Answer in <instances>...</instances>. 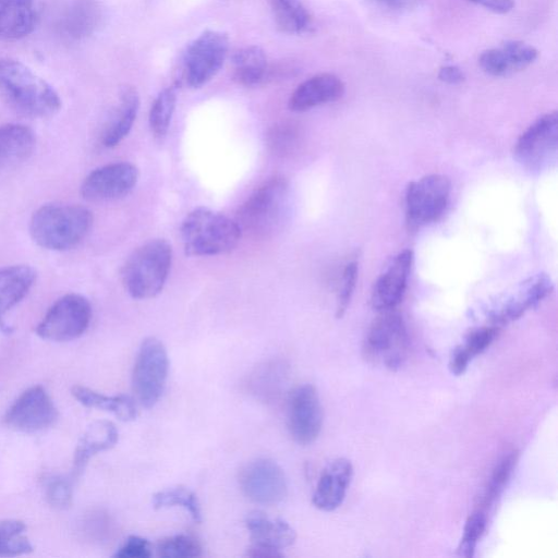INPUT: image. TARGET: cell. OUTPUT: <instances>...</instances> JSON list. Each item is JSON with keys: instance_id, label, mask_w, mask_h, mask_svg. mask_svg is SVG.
I'll list each match as a JSON object with an SVG mask.
<instances>
[{"instance_id": "cell-1", "label": "cell", "mask_w": 558, "mask_h": 558, "mask_svg": "<svg viewBox=\"0 0 558 558\" xmlns=\"http://www.w3.org/2000/svg\"><path fill=\"white\" fill-rule=\"evenodd\" d=\"M0 100L19 114L44 119L61 108L58 93L20 61L0 59Z\"/></svg>"}, {"instance_id": "cell-2", "label": "cell", "mask_w": 558, "mask_h": 558, "mask_svg": "<svg viewBox=\"0 0 558 558\" xmlns=\"http://www.w3.org/2000/svg\"><path fill=\"white\" fill-rule=\"evenodd\" d=\"M93 213L75 204H45L29 220L33 241L49 251H68L78 245L89 233Z\"/></svg>"}, {"instance_id": "cell-3", "label": "cell", "mask_w": 558, "mask_h": 558, "mask_svg": "<svg viewBox=\"0 0 558 558\" xmlns=\"http://www.w3.org/2000/svg\"><path fill=\"white\" fill-rule=\"evenodd\" d=\"M289 213V182L272 175L258 185L239 207L235 221L242 232L269 238L281 230Z\"/></svg>"}, {"instance_id": "cell-4", "label": "cell", "mask_w": 558, "mask_h": 558, "mask_svg": "<svg viewBox=\"0 0 558 558\" xmlns=\"http://www.w3.org/2000/svg\"><path fill=\"white\" fill-rule=\"evenodd\" d=\"M184 252L189 256H213L233 251L242 231L235 220L199 207L189 213L180 228Z\"/></svg>"}, {"instance_id": "cell-5", "label": "cell", "mask_w": 558, "mask_h": 558, "mask_svg": "<svg viewBox=\"0 0 558 558\" xmlns=\"http://www.w3.org/2000/svg\"><path fill=\"white\" fill-rule=\"evenodd\" d=\"M172 247L163 239L149 240L136 247L124 262L121 281L134 299L146 300L159 294L168 279Z\"/></svg>"}, {"instance_id": "cell-6", "label": "cell", "mask_w": 558, "mask_h": 558, "mask_svg": "<svg viewBox=\"0 0 558 558\" xmlns=\"http://www.w3.org/2000/svg\"><path fill=\"white\" fill-rule=\"evenodd\" d=\"M409 336L402 316L383 311L371 324L364 340V355L389 369L399 368L407 359Z\"/></svg>"}, {"instance_id": "cell-7", "label": "cell", "mask_w": 558, "mask_h": 558, "mask_svg": "<svg viewBox=\"0 0 558 558\" xmlns=\"http://www.w3.org/2000/svg\"><path fill=\"white\" fill-rule=\"evenodd\" d=\"M169 372L165 344L156 337L145 338L138 349L133 372L132 388L137 402L153 408L161 397Z\"/></svg>"}, {"instance_id": "cell-8", "label": "cell", "mask_w": 558, "mask_h": 558, "mask_svg": "<svg viewBox=\"0 0 558 558\" xmlns=\"http://www.w3.org/2000/svg\"><path fill=\"white\" fill-rule=\"evenodd\" d=\"M90 319L89 301L81 294L68 293L48 308L35 331L45 340L71 341L86 331Z\"/></svg>"}, {"instance_id": "cell-9", "label": "cell", "mask_w": 558, "mask_h": 558, "mask_svg": "<svg viewBox=\"0 0 558 558\" xmlns=\"http://www.w3.org/2000/svg\"><path fill=\"white\" fill-rule=\"evenodd\" d=\"M229 49L227 34L206 31L186 48L183 57V80L191 88L207 84L222 68Z\"/></svg>"}, {"instance_id": "cell-10", "label": "cell", "mask_w": 558, "mask_h": 558, "mask_svg": "<svg viewBox=\"0 0 558 558\" xmlns=\"http://www.w3.org/2000/svg\"><path fill=\"white\" fill-rule=\"evenodd\" d=\"M450 181L442 174H428L411 182L405 191V215L410 228L438 220L450 195Z\"/></svg>"}, {"instance_id": "cell-11", "label": "cell", "mask_w": 558, "mask_h": 558, "mask_svg": "<svg viewBox=\"0 0 558 558\" xmlns=\"http://www.w3.org/2000/svg\"><path fill=\"white\" fill-rule=\"evenodd\" d=\"M558 146V114L548 112L535 120L518 138L513 157L525 169L541 171L555 158Z\"/></svg>"}, {"instance_id": "cell-12", "label": "cell", "mask_w": 558, "mask_h": 558, "mask_svg": "<svg viewBox=\"0 0 558 558\" xmlns=\"http://www.w3.org/2000/svg\"><path fill=\"white\" fill-rule=\"evenodd\" d=\"M239 483L244 495L259 505H277L288 494L283 470L268 458H257L246 463L240 471Z\"/></svg>"}, {"instance_id": "cell-13", "label": "cell", "mask_w": 558, "mask_h": 558, "mask_svg": "<svg viewBox=\"0 0 558 558\" xmlns=\"http://www.w3.org/2000/svg\"><path fill=\"white\" fill-rule=\"evenodd\" d=\"M287 426L292 439L302 446L314 442L323 427V408L311 384L295 387L287 401Z\"/></svg>"}, {"instance_id": "cell-14", "label": "cell", "mask_w": 558, "mask_h": 558, "mask_svg": "<svg viewBox=\"0 0 558 558\" xmlns=\"http://www.w3.org/2000/svg\"><path fill=\"white\" fill-rule=\"evenodd\" d=\"M58 410L41 386L25 390L8 409L5 425L22 433H36L54 424Z\"/></svg>"}, {"instance_id": "cell-15", "label": "cell", "mask_w": 558, "mask_h": 558, "mask_svg": "<svg viewBox=\"0 0 558 558\" xmlns=\"http://www.w3.org/2000/svg\"><path fill=\"white\" fill-rule=\"evenodd\" d=\"M138 180L137 168L126 161L94 169L81 184V195L89 202H108L128 195Z\"/></svg>"}, {"instance_id": "cell-16", "label": "cell", "mask_w": 558, "mask_h": 558, "mask_svg": "<svg viewBox=\"0 0 558 558\" xmlns=\"http://www.w3.org/2000/svg\"><path fill=\"white\" fill-rule=\"evenodd\" d=\"M413 253L403 250L398 253L375 281L371 304L378 312L393 310L400 303L411 270Z\"/></svg>"}, {"instance_id": "cell-17", "label": "cell", "mask_w": 558, "mask_h": 558, "mask_svg": "<svg viewBox=\"0 0 558 558\" xmlns=\"http://www.w3.org/2000/svg\"><path fill=\"white\" fill-rule=\"evenodd\" d=\"M515 288L514 292L490 313V320L495 326L518 319L544 300L551 292L554 284L547 274L539 272L529 277Z\"/></svg>"}, {"instance_id": "cell-18", "label": "cell", "mask_w": 558, "mask_h": 558, "mask_svg": "<svg viewBox=\"0 0 558 558\" xmlns=\"http://www.w3.org/2000/svg\"><path fill=\"white\" fill-rule=\"evenodd\" d=\"M353 476V466L345 458L329 462L320 473L312 502L322 511H333L344 500L347 489Z\"/></svg>"}, {"instance_id": "cell-19", "label": "cell", "mask_w": 558, "mask_h": 558, "mask_svg": "<svg viewBox=\"0 0 558 558\" xmlns=\"http://www.w3.org/2000/svg\"><path fill=\"white\" fill-rule=\"evenodd\" d=\"M537 58V50L523 41L509 40L499 48L484 51L480 59L482 70L492 76H506L522 71Z\"/></svg>"}, {"instance_id": "cell-20", "label": "cell", "mask_w": 558, "mask_h": 558, "mask_svg": "<svg viewBox=\"0 0 558 558\" xmlns=\"http://www.w3.org/2000/svg\"><path fill=\"white\" fill-rule=\"evenodd\" d=\"M344 93L343 82L331 73H320L301 83L291 94L288 107L304 112L317 106L333 102Z\"/></svg>"}, {"instance_id": "cell-21", "label": "cell", "mask_w": 558, "mask_h": 558, "mask_svg": "<svg viewBox=\"0 0 558 558\" xmlns=\"http://www.w3.org/2000/svg\"><path fill=\"white\" fill-rule=\"evenodd\" d=\"M36 280V270L27 265L0 267V332L11 333L4 315L29 292Z\"/></svg>"}, {"instance_id": "cell-22", "label": "cell", "mask_w": 558, "mask_h": 558, "mask_svg": "<svg viewBox=\"0 0 558 558\" xmlns=\"http://www.w3.org/2000/svg\"><path fill=\"white\" fill-rule=\"evenodd\" d=\"M138 108L137 90L132 86L123 87L101 130L100 140L105 147H114L124 140L134 124Z\"/></svg>"}, {"instance_id": "cell-23", "label": "cell", "mask_w": 558, "mask_h": 558, "mask_svg": "<svg viewBox=\"0 0 558 558\" xmlns=\"http://www.w3.org/2000/svg\"><path fill=\"white\" fill-rule=\"evenodd\" d=\"M101 20V8L97 0H72L61 14L58 29L71 41L92 35Z\"/></svg>"}, {"instance_id": "cell-24", "label": "cell", "mask_w": 558, "mask_h": 558, "mask_svg": "<svg viewBox=\"0 0 558 558\" xmlns=\"http://www.w3.org/2000/svg\"><path fill=\"white\" fill-rule=\"evenodd\" d=\"M118 439L119 433L112 422L99 420L89 424L80 437L74 451L73 477L80 476L95 454L114 447Z\"/></svg>"}, {"instance_id": "cell-25", "label": "cell", "mask_w": 558, "mask_h": 558, "mask_svg": "<svg viewBox=\"0 0 558 558\" xmlns=\"http://www.w3.org/2000/svg\"><path fill=\"white\" fill-rule=\"evenodd\" d=\"M245 525L253 544L282 550L296 538L294 529L283 519H271L262 511L247 514Z\"/></svg>"}, {"instance_id": "cell-26", "label": "cell", "mask_w": 558, "mask_h": 558, "mask_svg": "<svg viewBox=\"0 0 558 558\" xmlns=\"http://www.w3.org/2000/svg\"><path fill=\"white\" fill-rule=\"evenodd\" d=\"M37 19L34 0H0V39L17 40L28 36Z\"/></svg>"}, {"instance_id": "cell-27", "label": "cell", "mask_w": 558, "mask_h": 558, "mask_svg": "<svg viewBox=\"0 0 558 558\" xmlns=\"http://www.w3.org/2000/svg\"><path fill=\"white\" fill-rule=\"evenodd\" d=\"M35 146V133L27 125L17 123L0 125V170L26 160L33 154Z\"/></svg>"}, {"instance_id": "cell-28", "label": "cell", "mask_w": 558, "mask_h": 558, "mask_svg": "<svg viewBox=\"0 0 558 558\" xmlns=\"http://www.w3.org/2000/svg\"><path fill=\"white\" fill-rule=\"evenodd\" d=\"M71 393L84 407L110 412L120 421L130 422L137 417L135 400L128 395L107 396L80 385L72 387Z\"/></svg>"}, {"instance_id": "cell-29", "label": "cell", "mask_w": 558, "mask_h": 558, "mask_svg": "<svg viewBox=\"0 0 558 558\" xmlns=\"http://www.w3.org/2000/svg\"><path fill=\"white\" fill-rule=\"evenodd\" d=\"M267 58L258 46L242 48L232 57V77L244 87H255L267 76Z\"/></svg>"}, {"instance_id": "cell-30", "label": "cell", "mask_w": 558, "mask_h": 558, "mask_svg": "<svg viewBox=\"0 0 558 558\" xmlns=\"http://www.w3.org/2000/svg\"><path fill=\"white\" fill-rule=\"evenodd\" d=\"M271 5L281 31L301 34L310 29L312 19L300 0H271Z\"/></svg>"}, {"instance_id": "cell-31", "label": "cell", "mask_w": 558, "mask_h": 558, "mask_svg": "<svg viewBox=\"0 0 558 558\" xmlns=\"http://www.w3.org/2000/svg\"><path fill=\"white\" fill-rule=\"evenodd\" d=\"M25 531L26 525L21 520H0V557H14L33 551Z\"/></svg>"}, {"instance_id": "cell-32", "label": "cell", "mask_w": 558, "mask_h": 558, "mask_svg": "<svg viewBox=\"0 0 558 558\" xmlns=\"http://www.w3.org/2000/svg\"><path fill=\"white\" fill-rule=\"evenodd\" d=\"M151 502L155 509L182 507L195 522H202V510L197 496L186 487L175 486L159 490L154 494Z\"/></svg>"}, {"instance_id": "cell-33", "label": "cell", "mask_w": 558, "mask_h": 558, "mask_svg": "<svg viewBox=\"0 0 558 558\" xmlns=\"http://www.w3.org/2000/svg\"><path fill=\"white\" fill-rule=\"evenodd\" d=\"M177 102L173 87L162 89L155 98L149 111V128L157 140H162L169 130Z\"/></svg>"}, {"instance_id": "cell-34", "label": "cell", "mask_w": 558, "mask_h": 558, "mask_svg": "<svg viewBox=\"0 0 558 558\" xmlns=\"http://www.w3.org/2000/svg\"><path fill=\"white\" fill-rule=\"evenodd\" d=\"M300 130L292 122H279L272 125L266 135L269 150L278 157L290 156L299 146Z\"/></svg>"}, {"instance_id": "cell-35", "label": "cell", "mask_w": 558, "mask_h": 558, "mask_svg": "<svg viewBox=\"0 0 558 558\" xmlns=\"http://www.w3.org/2000/svg\"><path fill=\"white\" fill-rule=\"evenodd\" d=\"M156 553L163 558H192L202 555V546L191 535L177 534L160 539L156 545Z\"/></svg>"}, {"instance_id": "cell-36", "label": "cell", "mask_w": 558, "mask_h": 558, "mask_svg": "<svg viewBox=\"0 0 558 558\" xmlns=\"http://www.w3.org/2000/svg\"><path fill=\"white\" fill-rule=\"evenodd\" d=\"M517 462V452L511 451L505 454L495 465L488 485L483 495L482 504L489 506L502 492Z\"/></svg>"}, {"instance_id": "cell-37", "label": "cell", "mask_w": 558, "mask_h": 558, "mask_svg": "<svg viewBox=\"0 0 558 558\" xmlns=\"http://www.w3.org/2000/svg\"><path fill=\"white\" fill-rule=\"evenodd\" d=\"M486 527V515L483 510H476L469 515L463 535L458 546V554L461 557L472 558L475 547Z\"/></svg>"}, {"instance_id": "cell-38", "label": "cell", "mask_w": 558, "mask_h": 558, "mask_svg": "<svg viewBox=\"0 0 558 558\" xmlns=\"http://www.w3.org/2000/svg\"><path fill=\"white\" fill-rule=\"evenodd\" d=\"M496 335V326H484L476 328L470 331L465 338L464 343L459 345V348L471 361L474 356L481 354L490 345Z\"/></svg>"}, {"instance_id": "cell-39", "label": "cell", "mask_w": 558, "mask_h": 558, "mask_svg": "<svg viewBox=\"0 0 558 558\" xmlns=\"http://www.w3.org/2000/svg\"><path fill=\"white\" fill-rule=\"evenodd\" d=\"M357 279V264L350 262L345 265L340 281V288L337 299L336 317L341 318L350 303Z\"/></svg>"}, {"instance_id": "cell-40", "label": "cell", "mask_w": 558, "mask_h": 558, "mask_svg": "<svg viewBox=\"0 0 558 558\" xmlns=\"http://www.w3.org/2000/svg\"><path fill=\"white\" fill-rule=\"evenodd\" d=\"M46 498L50 506L56 509H66L72 500L71 482L61 476L49 478L46 485Z\"/></svg>"}, {"instance_id": "cell-41", "label": "cell", "mask_w": 558, "mask_h": 558, "mask_svg": "<svg viewBox=\"0 0 558 558\" xmlns=\"http://www.w3.org/2000/svg\"><path fill=\"white\" fill-rule=\"evenodd\" d=\"M151 556L150 543L138 535H130L113 555L117 558H149Z\"/></svg>"}, {"instance_id": "cell-42", "label": "cell", "mask_w": 558, "mask_h": 558, "mask_svg": "<svg viewBox=\"0 0 558 558\" xmlns=\"http://www.w3.org/2000/svg\"><path fill=\"white\" fill-rule=\"evenodd\" d=\"M478 5L486 8L495 13L504 14L512 10L513 0H469Z\"/></svg>"}, {"instance_id": "cell-43", "label": "cell", "mask_w": 558, "mask_h": 558, "mask_svg": "<svg viewBox=\"0 0 558 558\" xmlns=\"http://www.w3.org/2000/svg\"><path fill=\"white\" fill-rule=\"evenodd\" d=\"M438 77L440 81L448 84H459L463 82L464 74L461 69L456 65H445L440 68Z\"/></svg>"}, {"instance_id": "cell-44", "label": "cell", "mask_w": 558, "mask_h": 558, "mask_svg": "<svg viewBox=\"0 0 558 558\" xmlns=\"http://www.w3.org/2000/svg\"><path fill=\"white\" fill-rule=\"evenodd\" d=\"M246 555L248 557H262V558H275V557H283V553L279 549L253 544L247 548Z\"/></svg>"}, {"instance_id": "cell-45", "label": "cell", "mask_w": 558, "mask_h": 558, "mask_svg": "<svg viewBox=\"0 0 558 558\" xmlns=\"http://www.w3.org/2000/svg\"><path fill=\"white\" fill-rule=\"evenodd\" d=\"M376 3L391 10H403L414 7L417 0H373Z\"/></svg>"}]
</instances>
